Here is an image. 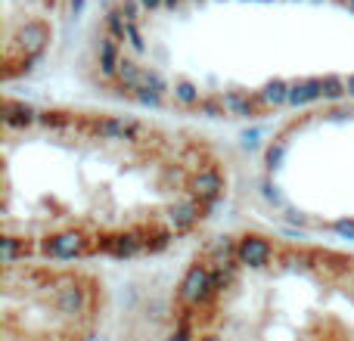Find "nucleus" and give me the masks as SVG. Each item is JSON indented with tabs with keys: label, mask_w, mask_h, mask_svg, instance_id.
Returning a JSON list of instances; mask_svg holds the SVG:
<instances>
[{
	"label": "nucleus",
	"mask_w": 354,
	"mask_h": 341,
	"mask_svg": "<svg viewBox=\"0 0 354 341\" xmlns=\"http://www.w3.org/2000/svg\"><path fill=\"white\" fill-rule=\"evenodd\" d=\"M0 121L3 257L143 261L205 233L230 199L233 165L193 124L10 90Z\"/></svg>",
	"instance_id": "obj_1"
},
{
	"label": "nucleus",
	"mask_w": 354,
	"mask_h": 341,
	"mask_svg": "<svg viewBox=\"0 0 354 341\" xmlns=\"http://www.w3.org/2000/svg\"><path fill=\"white\" fill-rule=\"evenodd\" d=\"M165 320L171 341H354V245L270 226L205 236Z\"/></svg>",
	"instance_id": "obj_2"
},
{
	"label": "nucleus",
	"mask_w": 354,
	"mask_h": 341,
	"mask_svg": "<svg viewBox=\"0 0 354 341\" xmlns=\"http://www.w3.org/2000/svg\"><path fill=\"white\" fill-rule=\"evenodd\" d=\"M261 193L283 224L354 236V97L277 121L261 153Z\"/></svg>",
	"instance_id": "obj_3"
},
{
	"label": "nucleus",
	"mask_w": 354,
	"mask_h": 341,
	"mask_svg": "<svg viewBox=\"0 0 354 341\" xmlns=\"http://www.w3.org/2000/svg\"><path fill=\"white\" fill-rule=\"evenodd\" d=\"M112 295L93 264L3 257L0 341H100Z\"/></svg>",
	"instance_id": "obj_4"
},
{
	"label": "nucleus",
	"mask_w": 354,
	"mask_h": 341,
	"mask_svg": "<svg viewBox=\"0 0 354 341\" xmlns=\"http://www.w3.org/2000/svg\"><path fill=\"white\" fill-rule=\"evenodd\" d=\"M59 0H6L3 16V53H0V78L10 90L16 81H25L53 43L50 12Z\"/></svg>",
	"instance_id": "obj_5"
}]
</instances>
